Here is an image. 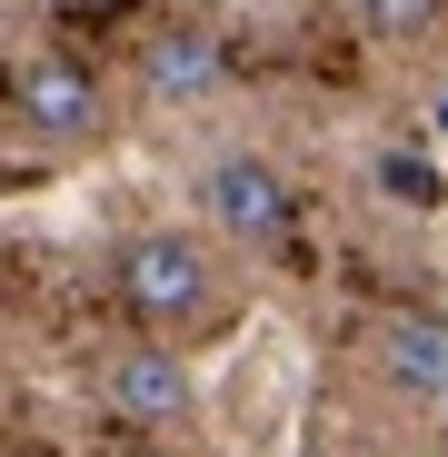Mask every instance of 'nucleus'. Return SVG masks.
<instances>
[{
	"label": "nucleus",
	"mask_w": 448,
	"mask_h": 457,
	"mask_svg": "<svg viewBox=\"0 0 448 457\" xmlns=\"http://www.w3.org/2000/svg\"><path fill=\"white\" fill-rule=\"evenodd\" d=\"M100 408L110 418H130V428H190V408H199V388H190V368L170 358V348H120L110 368H100Z\"/></svg>",
	"instance_id": "7ed1b4c3"
},
{
	"label": "nucleus",
	"mask_w": 448,
	"mask_h": 457,
	"mask_svg": "<svg viewBox=\"0 0 448 457\" xmlns=\"http://www.w3.org/2000/svg\"><path fill=\"white\" fill-rule=\"evenodd\" d=\"M379 179H389V189H399L409 209H428V199H438V179H428L418 160H399V149H389V160H379Z\"/></svg>",
	"instance_id": "6e6552de"
},
{
	"label": "nucleus",
	"mask_w": 448,
	"mask_h": 457,
	"mask_svg": "<svg viewBox=\"0 0 448 457\" xmlns=\"http://www.w3.org/2000/svg\"><path fill=\"white\" fill-rule=\"evenodd\" d=\"M11 110H21L40 139H90V129H100V80H90L70 50H40V60L11 70Z\"/></svg>",
	"instance_id": "39448f33"
},
{
	"label": "nucleus",
	"mask_w": 448,
	"mask_h": 457,
	"mask_svg": "<svg viewBox=\"0 0 448 457\" xmlns=\"http://www.w3.org/2000/svg\"><path fill=\"white\" fill-rule=\"evenodd\" d=\"M139 80L160 90V100H209L219 80H230V50H219L209 30H160L139 50Z\"/></svg>",
	"instance_id": "423d86ee"
},
{
	"label": "nucleus",
	"mask_w": 448,
	"mask_h": 457,
	"mask_svg": "<svg viewBox=\"0 0 448 457\" xmlns=\"http://www.w3.org/2000/svg\"><path fill=\"white\" fill-rule=\"evenodd\" d=\"M199 209H209L219 239H240V249H279L299 228V189L259 160V149H219V160L199 170Z\"/></svg>",
	"instance_id": "f03ea898"
},
{
	"label": "nucleus",
	"mask_w": 448,
	"mask_h": 457,
	"mask_svg": "<svg viewBox=\"0 0 448 457\" xmlns=\"http://www.w3.org/2000/svg\"><path fill=\"white\" fill-rule=\"evenodd\" d=\"M349 11H359V40L409 50V40H428V30H438V11H448V0H349Z\"/></svg>",
	"instance_id": "0eeeda50"
},
{
	"label": "nucleus",
	"mask_w": 448,
	"mask_h": 457,
	"mask_svg": "<svg viewBox=\"0 0 448 457\" xmlns=\"http://www.w3.org/2000/svg\"><path fill=\"white\" fill-rule=\"evenodd\" d=\"M209 298H219V269H209V249L190 239V228H139V239L120 249V309L130 319L190 328Z\"/></svg>",
	"instance_id": "f257e3e1"
},
{
	"label": "nucleus",
	"mask_w": 448,
	"mask_h": 457,
	"mask_svg": "<svg viewBox=\"0 0 448 457\" xmlns=\"http://www.w3.org/2000/svg\"><path fill=\"white\" fill-rule=\"evenodd\" d=\"M368 358L409 408H448V319L438 309H389L368 328Z\"/></svg>",
	"instance_id": "20e7f679"
}]
</instances>
